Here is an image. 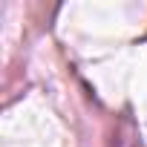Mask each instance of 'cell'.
<instances>
[{"mask_svg":"<svg viewBox=\"0 0 147 147\" xmlns=\"http://www.w3.org/2000/svg\"><path fill=\"white\" fill-rule=\"evenodd\" d=\"M118 147H138V141H136V136H121Z\"/></svg>","mask_w":147,"mask_h":147,"instance_id":"1","label":"cell"}]
</instances>
